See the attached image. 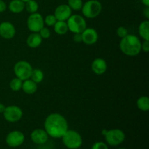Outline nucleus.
<instances>
[{
	"instance_id": "nucleus-11",
	"label": "nucleus",
	"mask_w": 149,
	"mask_h": 149,
	"mask_svg": "<svg viewBox=\"0 0 149 149\" xmlns=\"http://www.w3.org/2000/svg\"><path fill=\"white\" fill-rule=\"evenodd\" d=\"M16 33L15 27L12 23L4 21L0 23V36L4 39H11Z\"/></svg>"
},
{
	"instance_id": "nucleus-6",
	"label": "nucleus",
	"mask_w": 149,
	"mask_h": 149,
	"mask_svg": "<svg viewBox=\"0 0 149 149\" xmlns=\"http://www.w3.org/2000/svg\"><path fill=\"white\" fill-rule=\"evenodd\" d=\"M66 21L68 30L74 33H81L87 28L85 19L79 15H71Z\"/></svg>"
},
{
	"instance_id": "nucleus-21",
	"label": "nucleus",
	"mask_w": 149,
	"mask_h": 149,
	"mask_svg": "<svg viewBox=\"0 0 149 149\" xmlns=\"http://www.w3.org/2000/svg\"><path fill=\"white\" fill-rule=\"evenodd\" d=\"M137 106L142 111L149 110V99L147 96H141L137 100Z\"/></svg>"
},
{
	"instance_id": "nucleus-17",
	"label": "nucleus",
	"mask_w": 149,
	"mask_h": 149,
	"mask_svg": "<svg viewBox=\"0 0 149 149\" xmlns=\"http://www.w3.org/2000/svg\"><path fill=\"white\" fill-rule=\"evenodd\" d=\"M38 89L37 84L32 81L31 79H26L23 81V84H22V90H23L26 94L32 95L36 92Z\"/></svg>"
},
{
	"instance_id": "nucleus-36",
	"label": "nucleus",
	"mask_w": 149,
	"mask_h": 149,
	"mask_svg": "<svg viewBox=\"0 0 149 149\" xmlns=\"http://www.w3.org/2000/svg\"><path fill=\"white\" fill-rule=\"evenodd\" d=\"M21 1H23V2H25V3H26V2H27V1H29V0H21Z\"/></svg>"
},
{
	"instance_id": "nucleus-23",
	"label": "nucleus",
	"mask_w": 149,
	"mask_h": 149,
	"mask_svg": "<svg viewBox=\"0 0 149 149\" xmlns=\"http://www.w3.org/2000/svg\"><path fill=\"white\" fill-rule=\"evenodd\" d=\"M25 9L31 14L37 13V10L39 9V4L35 0H29V1L25 3Z\"/></svg>"
},
{
	"instance_id": "nucleus-28",
	"label": "nucleus",
	"mask_w": 149,
	"mask_h": 149,
	"mask_svg": "<svg viewBox=\"0 0 149 149\" xmlns=\"http://www.w3.org/2000/svg\"><path fill=\"white\" fill-rule=\"evenodd\" d=\"M116 33H117V36L119 38H124L125 36H126L128 34V31L124 26H119V28L116 30Z\"/></svg>"
},
{
	"instance_id": "nucleus-12",
	"label": "nucleus",
	"mask_w": 149,
	"mask_h": 149,
	"mask_svg": "<svg viewBox=\"0 0 149 149\" xmlns=\"http://www.w3.org/2000/svg\"><path fill=\"white\" fill-rule=\"evenodd\" d=\"M82 42L87 45H93L98 40V33L95 29L93 28H86L81 32Z\"/></svg>"
},
{
	"instance_id": "nucleus-18",
	"label": "nucleus",
	"mask_w": 149,
	"mask_h": 149,
	"mask_svg": "<svg viewBox=\"0 0 149 149\" xmlns=\"http://www.w3.org/2000/svg\"><path fill=\"white\" fill-rule=\"evenodd\" d=\"M25 2L21 0H12L9 4V10L13 13H20L24 10Z\"/></svg>"
},
{
	"instance_id": "nucleus-16",
	"label": "nucleus",
	"mask_w": 149,
	"mask_h": 149,
	"mask_svg": "<svg viewBox=\"0 0 149 149\" xmlns=\"http://www.w3.org/2000/svg\"><path fill=\"white\" fill-rule=\"evenodd\" d=\"M42 38L39 35V33L32 32L26 39L27 45L31 48H37L41 45L42 42Z\"/></svg>"
},
{
	"instance_id": "nucleus-8",
	"label": "nucleus",
	"mask_w": 149,
	"mask_h": 149,
	"mask_svg": "<svg viewBox=\"0 0 149 149\" xmlns=\"http://www.w3.org/2000/svg\"><path fill=\"white\" fill-rule=\"evenodd\" d=\"M3 116L7 122L14 123L20 121L23 117V111L17 106H9L5 108Z\"/></svg>"
},
{
	"instance_id": "nucleus-2",
	"label": "nucleus",
	"mask_w": 149,
	"mask_h": 149,
	"mask_svg": "<svg viewBox=\"0 0 149 149\" xmlns=\"http://www.w3.org/2000/svg\"><path fill=\"white\" fill-rule=\"evenodd\" d=\"M119 48L127 56H136L141 52V42L134 34H127L121 39Z\"/></svg>"
},
{
	"instance_id": "nucleus-33",
	"label": "nucleus",
	"mask_w": 149,
	"mask_h": 149,
	"mask_svg": "<svg viewBox=\"0 0 149 149\" xmlns=\"http://www.w3.org/2000/svg\"><path fill=\"white\" fill-rule=\"evenodd\" d=\"M144 15L147 18V20L149 18V7H146V10H144Z\"/></svg>"
},
{
	"instance_id": "nucleus-24",
	"label": "nucleus",
	"mask_w": 149,
	"mask_h": 149,
	"mask_svg": "<svg viewBox=\"0 0 149 149\" xmlns=\"http://www.w3.org/2000/svg\"><path fill=\"white\" fill-rule=\"evenodd\" d=\"M22 84H23V81L17 77H15L10 81V87L13 91L17 92L22 89Z\"/></svg>"
},
{
	"instance_id": "nucleus-27",
	"label": "nucleus",
	"mask_w": 149,
	"mask_h": 149,
	"mask_svg": "<svg viewBox=\"0 0 149 149\" xmlns=\"http://www.w3.org/2000/svg\"><path fill=\"white\" fill-rule=\"evenodd\" d=\"M39 35L41 36V37H42V39H48V38L50 37V36H51L50 30H49L48 28L45 27V26H44V27L42 28L40 31H39Z\"/></svg>"
},
{
	"instance_id": "nucleus-29",
	"label": "nucleus",
	"mask_w": 149,
	"mask_h": 149,
	"mask_svg": "<svg viewBox=\"0 0 149 149\" xmlns=\"http://www.w3.org/2000/svg\"><path fill=\"white\" fill-rule=\"evenodd\" d=\"M92 149H109V146L105 143L99 141V142H96L93 144Z\"/></svg>"
},
{
	"instance_id": "nucleus-35",
	"label": "nucleus",
	"mask_w": 149,
	"mask_h": 149,
	"mask_svg": "<svg viewBox=\"0 0 149 149\" xmlns=\"http://www.w3.org/2000/svg\"><path fill=\"white\" fill-rule=\"evenodd\" d=\"M141 2L146 7H149V0H141Z\"/></svg>"
},
{
	"instance_id": "nucleus-10",
	"label": "nucleus",
	"mask_w": 149,
	"mask_h": 149,
	"mask_svg": "<svg viewBox=\"0 0 149 149\" xmlns=\"http://www.w3.org/2000/svg\"><path fill=\"white\" fill-rule=\"evenodd\" d=\"M25 141V135L22 132L14 130L7 134L6 137V143L12 148H16L23 143Z\"/></svg>"
},
{
	"instance_id": "nucleus-37",
	"label": "nucleus",
	"mask_w": 149,
	"mask_h": 149,
	"mask_svg": "<svg viewBox=\"0 0 149 149\" xmlns=\"http://www.w3.org/2000/svg\"><path fill=\"white\" fill-rule=\"evenodd\" d=\"M119 149H126V148H119Z\"/></svg>"
},
{
	"instance_id": "nucleus-4",
	"label": "nucleus",
	"mask_w": 149,
	"mask_h": 149,
	"mask_svg": "<svg viewBox=\"0 0 149 149\" xmlns=\"http://www.w3.org/2000/svg\"><path fill=\"white\" fill-rule=\"evenodd\" d=\"M101 3L97 0H89L83 4L81 7V12L83 15L89 19H93L97 17L102 11Z\"/></svg>"
},
{
	"instance_id": "nucleus-13",
	"label": "nucleus",
	"mask_w": 149,
	"mask_h": 149,
	"mask_svg": "<svg viewBox=\"0 0 149 149\" xmlns=\"http://www.w3.org/2000/svg\"><path fill=\"white\" fill-rule=\"evenodd\" d=\"M71 15H72V10L68 4H65L58 6L54 13V15L56 17L57 20H62V21H66Z\"/></svg>"
},
{
	"instance_id": "nucleus-14",
	"label": "nucleus",
	"mask_w": 149,
	"mask_h": 149,
	"mask_svg": "<svg viewBox=\"0 0 149 149\" xmlns=\"http://www.w3.org/2000/svg\"><path fill=\"white\" fill-rule=\"evenodd\" d=\"M49 135L46 131L43 129H36L31 133V139L37 145H42L48 141Z\"/></svg>"
},
{
	"instance_id": "nucleus-5",
	"label": "nucleus",
	"mask_w": 149,
	"mask_h": 149,
	"mask_svg": "<svg viewBox=\"0 0 149 149\" xmlns=\"http://www.w3.org/2000/svg\"><path fill=\"white\" fill-rule=\"evenodd\" d=\"M102 134L105 136L107 144L112 146L120 145L125 139V132L120 129H112L110 130H104L102 131Z\"/></svg>"
},
{
	"instance_id": "nucleus-26",
	"label": "nucleus",
	"mask_w": 149,
	"mask_h": 149,
	"mask_svg": "<svg viewBox=\"0 0 149 149\" xmlns=\"http://www.w3.org/2000/svg\"><path fill=\"white\" fill-rule=\"evenodd\" d=\"M44 21H45V23L47 26H53L55 25V23H56L57 19L54 15H48L44 19Z\"/></svg>"
},
{
	"instance_id": "nucleus-30",
	"label": "nucleus",
	"mask_w": 149,
	"mask_h": 149,
	"mask_svg": "<svg viewBox=\"0 0 149 149\" xmlns=\"http://www.w3.org/2000/svg\"><path fill=\"white\" fill-rule=\"evenodd\" d=\"M141 50L145 52H148L149 51V41L144 40L143 42L141 43Z\"/></svg>"
},
{
	"instance_id": "nucleus-25",
	"label": "nucleus",
	"mask_w": 149,
	"mask_h": 149,
	"mask_svg": "<svg viewBox=\"0 0 149 149\" xmlns=\"http://www.w3.org/2000/svg\"><path fill=\"white\" fill-rule=\"evenodd\" d=\"M68 5L71 10L79 11L81 10L83 5L82 0H68Z\"/></svg>"
},
{
	"instance_id": "nucleus-9",
	"label": "nucleus",
	"mask_w": 149,
	"mask_h": 149,
	"mask_svg": "<svg viewBox=\"0 0 149 149\" xmlns=\"http://www.w3.org/2000/svg\"><path fill=\"white\" fill-rule=\"evenodd\" d=\"M27 26L31 32L39 33V31L45 26L44 17L38 13H31L27 19Z\"/></svg>"
},
{
	"instance_id": "nucleus-1",
	"label": "nucleus",
	"mask_w": 149,
	"mask_h": 149,
	"mask_svg": "<svg viewBox=\"0 0 149 149\" xmlns=\"http://www.w3.org/2000/svg\"><path fill=\"white\" fill-rule=\"evenodd\" d=\"M68 130L66 119L58 113H50L45 121V130L53 138H61Z\"/></svg>"
},
{
	"instance_id": "nucleus-20",
	"label": "nucleus",
	"mask_w": 149,
	"mask_h": 149,
	"mask_svg": "<svg viewBox=\"0 0 149 149\" xmlns=\"http://www.w3.org/2000/svg\"><path fill=\"white\" fill-rule=\"evenodd\" d=\"M53 27L55 32L58 35H65L68 31L67 23L62 20H57Z\"/></svg>"
},
{
	"instance_id": "nucleus-34",
	"label": "nucleus",
	"mask_w": 149,
	"mask_h": 149,
	"mask_svg": "<svg viewBox=\"0 0 149 149\" xmlns=\"http://www.w3.org/2000/svg\"><path fill=\"white\" fill-rule=\"evenodd\" d=\"M5 108L6 106H4V104L0 103V113H3V112H4V110H5Z\"/></svg>"
},
{
	"instance_id": "nucleus-31",
	"label": "nucleus",
	"mask_w": 149,
	"mask_h": 149,
	"mask_svg": "<svg viewBox=\"0 0 149 149\" xmlns=\"http://www.w3.org/2000/svg\"><path fill=\"white\" fill-rule=\"evenodd\" d=\"M73 40L77 43H80L82 42V36H81V33H74L73 36Z\"/></svg>"
},
{
	"instance_id": "nucleus-19",
	"label": "nucleus",
	"mask_w": 149,
	"mask_h": 149,
	"mask_svg": "<svg viewBox=\"0 0 149 149\" xmlns=\"http://www.w3.org/2000/svg\"><path fill=\"white\" fill-rule=\"evenodd\" d=\"M138 33L144 40L149 41V20L141 22L138 27Z\"/></svg>"
},
{
	"instance_id": "nucleus-32",
	"label": "nucleus",
	"mask_w": 149,
	"mask_h": 149,
	"mask_svg": "<svg viewBox=\"0 0 149 149\" xmlns=\"http://www.w3.org/2000/svg\"><path fill=\"white\" fill-rule=\"evenodd\" d=\"M7 9V5L3 0H0V13H4Z\"/></svg>"
},
{
	"instance_id": "nucleus-15",
	"label": "nucleus",
	"mask_w": 149,
	"mask_h": 149,
	"mask_svg": "<svg viewBox=\"0 0 149 149\" xmlns=\"http://www.w3.org/2000/svg\"><path fill=\"white\" fill-rule=\"evenodd\" d=\"M107 63L103 58H96L92 63V71L97 75H103L107 71Z\"/></svg>"
},
{
	"instance_id": "nucleus-22",
	"label": "nucleus",
	"mask_w": 149,
	"mask_h": 149,
	"mask_svg": "<svg viewBox=\"0 0 149 149\" xmlns=\"http://www.w3.org/2000/svg\"><path fill=\"white\" fill-rule=\"evenodd\" d=\"M30 79L36 82V84L38 83H41L44 79V73L42 70L39 69V68H35L32 71L31 74Z\"/></svg>"
},
{
	"instance_id": "nucleus-7",
	"label": "nucleus",
	"mask_w": 149,
	"mask_h": 149,
	"mask_svg": "<svg viewBox=\"0 0 149 149\" xmlns=\"http://www.w3.org/2000/svg\"><path fill=\"white\" fill-rule=\"evenodd\" d=\"M13 70L16 77L21 79L22 81H25L30 79L33 68L30 63L28 61H20L15 64Z\"/></svg>"
},
{
	"instance_id": "nucleus-3",
	"label": "nucleus",
	"mask_w": 149,
	"mask_h": 149,
	"mask_svg": "<svg viewBox=\"0 0 149 149\" xmlns=\"http://www.w3.org/2000/svg\"><path fill=\"white\" fill-rule=\"evenodd\" d=\"M61 138L65 146L69 149H78L82 145V138L75 130H68Z\"/></svg>"
}]
</instances>
